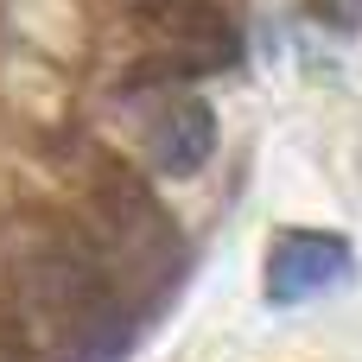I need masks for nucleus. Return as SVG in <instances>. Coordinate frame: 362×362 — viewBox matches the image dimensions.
<instances>
[{"mask_svg":"<svg viewBox=\"0 0 362 362\" xmlns=\"http://www.w3.org/2000/svg\"><path fill=\"white\" fill-rule=\"evenodd\" d=\"M134 318L83 235H13L0 248V362H121Z\"/></svg>","mask_w":362,"mask_h":362,"instance_id":"obj_1","label":"nucleus"},{"mask_svg":"<svg viewBox=\"0 0 362 362\" xmlns=\"http://www.w3.org/2000/svg\"><path fill=\"white\" fill-rule=\"evenodd\" d=\"M83 216H89L83 242L108 267L115 286H127L140 299H165L185 280V235L127 159H108V153L95 159L89 191H83Z\"/></svg>","mask_w":362,"mask_h":362,"instance_id":"obj_2","label":"nucleus"},{"mask_svg":"<svg viewBox=\"0 0 362 362\" xmlns=\"http://www.w3.org/2000/svg\"><path fill=\"white\" fill-rule=\"evenodd\" d=\"M350 267H356V255H350L344 235H331V229H286L267 248L261 293H267V305H305V299L344 286Z\"/></svg>","mask_w":362,"mask_h":362,"instance_id":"obj_3","label":"nucleus"},{"mask_svg":"<svg viewBox=\"0 0 362 362\" xmlns=\"http://www.w3.org/2000/svg\"><path fill=\"white\" fill-rule=\"evenodd\" d=\"M134 19L159 38V51L191 57L204 76L235 64V25L216 0H134Z\"/></svg>","mask_w":362,"mask_h":362,"instance_id":"obj_4","label":"nucleus"},{"mask_svg":"<svg viewBox=\"0 0 362 362\" xmlns=\"http://www.w3.org/2000/svg\"><path fill=\"white\" fill-rule=\"evenodd\" d=\"M216 153V108L204 95H165L146 121V159L165 178H197Z\"/></svg>","mask_w":362,"mask_h":362,"instance_id":"obj_5","label":"nucleus"},{"mask_svg":"<svg viewBox=\"0 0 362 362\" xmlns=\"http://www.w3.org/2000/svg\"><path fill=\"white\" fill-rule=\"evenodd\" d=\"M318 25H337V32H362V0H305Z\"/></svg>","mask_w":362,"mask_h":362,"instance_id":"obj_6","label":"nucleus"}]
</instances>
